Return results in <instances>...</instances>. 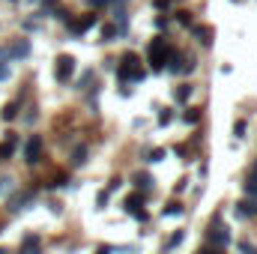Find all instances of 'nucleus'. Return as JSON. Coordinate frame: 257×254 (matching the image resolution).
<instances>
[{
  "label": "nucleus",
  "mask_w": 257,
  "mask_h": 254,
  "mask_svg": "<svg viewBox=\"0 0 257 254\" xmlns=\"http://www.w3.org/2000/svg\"><path fill=\"white\" fill-rule=\"evenodd\" d=\"M171 51H174V45L168 42V36H165V33L153 36V42H150V51H147V69H150L153 75L165 72V63H168Z\"/></svg>",
  "instance_id": "obj_1"
},
{
  "label": "nucleus",
  "mask_w": 257,
  "mask_h": 254,
  "mask_svg": "<svg viewBox=\"0 0 257 254\" xmlns=\"http://www.w3.org/2000/svg\"><path fill=\"white\" fill-rule=\"evenodd\" d=\"M230 242H233V236H230V227L227 224H209L206 233H203V245H212V248H224L227 251Z\"/></svg>",
  "instance_id": "obj_2"
},
{
  "label": "nucleus",
  "mask_w": 257,
  "mask_h": 254,
  "mask_svg": "<svg viewBox=\"0 0 257 254\" xmlns=\"http://www.w3.org/2000/svg\"><path fill=\"white\" fill-rule=\"evenodd\" d=\"M42 150H45V138L42 135H30L27 141H24V162L33 168V165H39L42 162Z\"/></svg>",
  "instance_id": "obj_3"
},
{
  "label": "nucleus",
  "mask_w": 257,
  "mask_h": 254,
  "mask_svg": "<svg viewBox=\"0 0 257 254\" xmlns=\"http://www.w3.org/2000/svg\"><path fill=\"white\" fill-rule=\"evenodd\" d=\"M72 75H75V57L72 54H57V60H54V78H57V84H69Z\"/></svg>",
  "instance_id": "obj_4"
},
{
  "label": "nucleus",
  "mask_w": 257,
  "mask_h": 254,
  "mask_svg": "<svg viewBox=\"0 0 257 254\" xmlns=\"http://www.w3.org/2000/svg\"><path fill=\"white\" fill-rule=\"evenodd\" d=\"M189 30H192L194 42H197L200 48H212V42H215V30H212L209 24H192Z\"/></svg>",
  "instance_id": "obj_5"
},
{
  "label": "nucleus",
  "mask_w": 257,
  "mask_h": 254,
  "mask_svg": "<svg viewBox=\"0 0 257 254\" xmlns=\"http://www.w3.org/2000/svg\"><path fill=\"white\" fill-rule=\"evenodd\" d=\"M30 197H33V191H12V194L6 197V209L15 215V212H21V209L30 203Z\"/></svg>",
  "instance_id": "obj_6"
},
{
  "label": "nucleus",
  "mask_w": 257,
  "mask_h": 254,
  "mask_svg": "<svg viewBox=\"0 0 257 254\" xmlns=\"http://www.w3.org/2000/svg\"><path fill=\"white\" fill-rule=\"evenodd\" d=\"M144 203H147V191H135V194H128L126 200H123V212L135 218V215L144 209Z\"/></svg>",
  "instance_id": "obj_7"
},
{
  "label": "nucleus",
  "mask_w": 257,
  "mask_h": 254,
  "mask_svg": "<svg viewBox=\"0 0 257 254\" xmlns=\"http://www.w3.org/2000/svg\"><path fill=\"white\" fill-rule=\"evenodd\" d=\"M6 51H9V63L12 60H27L30 57V39H15L12 45H6Z\"/></svg>",
  "instance_id": "obj_8"
},
{
  "label": "nucleus",
  "mask_w": 257,
  "mask_h": 254,
  "mask_svg": "<svg viewBox=\"0 0 257 254\" xmlns=\"http://www.w3.org/2000/svg\"><path fill=\"white\" fill-rule=\"evenodd\" d=\"M236 215L239 218H257V197H239L236 200Z\"/></svg>",
  "instance_id": "obj_9"
},
{
  "label": "nucleus",
  "mask_w": 257,
  "mask_h": 254,
  "mask_svg": "<svg viewBox=\"0 0 257 254\" xmlns=\"http://www.w3.org/2000/svg\"><path fill=\"white\" fill-rule=\"evenodd\" d=\"M18 141H21V138H18L15 132H9V135L0 141V162H6V159H12V156H15V147H18Z\"/></svg>",
  "instance_id": "obj_10"
},
{
  "label": "nucleus",
  "mask_w": 257,
  "mask_h": 254,
  "mask_svg": "<svg viewBox=\"0 0 257 254\" xmlns=\"http://www.w3.org/2000/svg\"><path fill=\"white\" fill-rule=\"evenodd\" d=\"M132 186H135L138 191H150L153 186H156V180H153L150 171H135V174H132Z\"/></svg>",
  "instance_id": "obj_11"
},
{
  "label": "nucleus",
  "mask_w": 257,
  "mask_h": 254,
  "mask_svg": "<svg viewBox=\"0 0 257 254\" xmlns=\"http://www.w3.org/2000/svg\"><path fill=\"white\" fill-rule=\"evenodd\" d=\"M18 105H21V99H15V102H6V105H3V111H0V120H3V123H12V120H18Z\"/></svg>",
  "instance_id": "obj_12"
},
{
  "label": "nucleus",
  "mask_w": 257,
  "mask_h": 254,
  "mask_svg": "<svg viewBox=\"0 0 257 254\" xmlns=\"http://www.w3.org/2000/svg\"><path fill=\"white\" fill-rule=\"evenodd\" d=\"M93 84H96V72H93V69H84V72H81V78H78V87H75V90L87 93Z\"/></svg>",
  "instance_id": "obj_13"
},
{
  "label": "nucleus",
  "mask_w": 257,
  "mask_h": 254,
  "mask_svg": "<svg viewBox=\"0 0 257 254\" xmlns=\"http://www.w3.org/2000/svg\"><path fill=\"white\" fill-rule=\"evenodd\" d=\"M171 21H177L180 27H192L194 24V18H192L189 9H174V12H171Z\"/></svg>",
  "instance_id": "obj_14"
},
{
  "label": "nucleus",
  "mask_w": 257,
  "mask_h": 254,
  "mask_svg": "<svg viewBox=\"0 0 257 254\" xmlns=\"http://www.w3.org/2000/svg\"><path fill=\"white\" fill-rule=\"evenodd\" d=\"M183 239H186V230H174V233H171V239L165 242L162 254H171L174 248H180V245H183Z\"/></svg>",
  "instance_id": "obj_15"
},
{
  "label": "nucleus",
  "mask_w": 257,
  "mask_h": 254,
  "mask_svg": "<svg viewBox=\"0 0 257 254\" xmlns=\"http://www.w3.org/2000/svg\"><path fill=\"white\" fill-rule=\"evenodd\" d=\"M192 93H194V84H177V87H174V99H177V102H189Z\"/></svg>",
  "instance_id": "obj_16"
},
{
  "label": "nucleus",
  "mask_w": 257,
  "mask_h": 254,
  "mask_svg": "<svg viewBox=\"0 0 257 254\" xmlns=\"http://www.w3.org/2000/svg\"><path fill=\"white\" fill-rule=\"evenodd\" d=\"M87 156H90V150H87V147H75V150H72V168L87 165Z\"/></svg>",
  "instance_id": "obj_17"
},
{
  "label": "nucleus",
  "mask_w": 257,
  "mask_h": 254,
  "mask_svg": "<svg viewBox=\"0 0 257 254\" xmlns=\"http://www.w3.org/2000/svg\"><path fill=\"white\" fill-rule=\"evenodd\" d=\"M242 191L248 194V197H257V174H245V180H242Z\"/></svg>",
  "instance_id": "obj_18"
},
{
  "label": "nucleus",
  "mask_w": 257,
  "mask_h": 254,
  "mask_svg": "<svg viewBox=\"0 0 257 254\" xmlns=\"http://www.w3.org/2000/svg\"><path fill=\"white\" fill-rule=\"evenodd\" d=\"M183 212H186V206L180 200H168L165 209H162V215H183Z\"/></svg>",
  "instance_id": "obj_19"
},
{
  "label": "nucleus",
  "mask_w": 257,
  "mask_h": 254,
  "mask_svg": "<svg viewBox=\"0 0 257 254\" xmlns=\"http://www.w3.org/2000/svg\"><path fill=\"white\" fill-rule=\"evenodd\" d=\"M99 36H102V39H99L102 45H105V42H117V27H114V24H105Z\"/></svg>",
  "instance_id": "obj_20"
},
{
  "label": "nucleus",
  "mask_w": 257,
  "mask_h": 254,
  "mask_svg": "<svg viewBox=\"0 0 257 254\" xmlns=\"http://www.w3.org/2000/svg\"><path fill=\"white\" fill-rule=\"evenodd\" d=\"M120 66H128V69H138V66H141V57H138L135 51H126V54L120 57Z\"/></svg>",
  "instance_id": "obj_21"
},
{
  "label": "nucleus",
  "mask_w": 257,
  "mask_h": 254,
  "mask_svg": "<svg viewBox=\"0 0 257 254\" xmlns=\"http://www.w3.org/2000/svg\"><path fill=\"white\" fill-rule=\"evenodd\" d=\"M174 117H177V111H174V108H162V114H159V126H171V123H174Z\"/></svg>",
  "instance_id": "obj_22"
},
{
  "label": "nucleus",
  "mask_w": 257,
  "mask_h": 254,
  "mask_svg": "<svg viewBox=\"0 0 257 254\" xmlns=\"http://www.w3.org/2000/svg\"><path fill=\"white\" fill-rule=\"evenodd\" d=\"M200 117H203V114H200V108H189V111L183 114V120H186L189 126H194V123H200Z\"/></svg>",
  "instance_id": "obj_23"
},
{
  "label": "nucleus",
  "mask_w": 257,
  "mask_h": 254,
  "mask_svg": "<svg viewBox=\"0 0 257 254\" xmlns=\"http://www.w3.org/2000/svg\"><path fill=\"white\" fill-rule=\"evenodd\" d=\"M236 248H239V254H257V245L254 242H248V239H239Z\"/></svg>",
  "instance_id": "obj_24"
},
{
  "label": "nucleus",
  "mask_w": 257,
  "mask_h": 254,
  "mask_svg": "<svg viewBox=\"0 0 257 254\" xmlns=\"http://www.w3.org/2000/svg\"><path fill=\"white\" fill-rule=\"evenodd\" d=\"M245 132H248V120H236L233 123V135L236 138H245Z\"/></svg>",
  "instance_id": "obj_25"
},
{
  "label": "nucleus",
  "mask_w": 257,
  "mask_h": 254,
  "mask_svg": "<svg viewBox=\"0 0 257 254\" xmlns=\"http://www.w3.org/2000/svg\"><path fill=\"white\" fill-rule=\"evenodd\" d=\"M108 200H111V191H99V194H96V206H99V209H105V206H108Z\"/></svg>",
  "instance_id": "obj_26"
},
{
  "label": "nucleus",
  "mask_w": 257,
  "mask_h": 254,
  "mask_svg": "<svg viewBox=\"0 0 257 254\" xmlns=\"http://www.w3.org/2000/svg\"><path fill=\"white\" fill-rule=\"evenodd\" d=\"M66 186H69V177H66V174L54 177V183H51V189H66Z\"/></svg>",
  "instance_id": "obj_27"
},
{
  "label": "nucleus",
  "mask_w": 257,
  "mask_h": 254,
  "mask_svg": "<svg viewBox=\"0 0 257 254\" xmlns=\"http://www.w3.org/2000/svg\"><path fill=\"white\" fill-rule=\"evenodd\" d=\"M87 6H90V9H108L111 0H87Z\"/></svg>",
  "instance_id": "obj_28"
},
{
  "label": "nucleus",
  "mask_w": 257,
  "mask_h": 254,
  "mask_svg": "<svg viewBox=\"0 0 257 254\" xmlns=\"http://www.w3.org/2000/svg\"><path fill=\"white\" fill-rule=\"evenodd\" d=\"M197 254H224V248H212V245H200Z\"/></svg>",
  "instance_id": "obj_29"
},
{
  "label": "nucleus",
  "mask_w": 257,
  "mask_h": 254,
  "mask_svg": "<svg viewBox=\"0 0 257 254\" xmlns=\"http://www.w3.org/2000/svg\"><path fill=\"white\" fill-rule=\"evenodd\" d=\"M168 24H171V18H165V15H159V18H156V27H159L162 33L168 30Z\"/></svg>",
  "instance_id": "obj_30"
},
{
  "label": "nucleus",
  "mask_w": 257,
  "mask_h": 254,
  "mask_svg": "<svg viewBox=\"0 0 257 254\" xmlns=\"http://www.w3.org/2000/svg\"><path fill=\"white\" fill-rule=\"evenodd\" d=\"M120 186H123V177H114V180L108 183V189H105V191H117Z\"/></svg>",
  "instance_id": "obj_31"
},
{
  "label": "nucleus",
  "mask_w": 257,
  "mask_h": 254,
  "mask_svg": "<svg viewBox=\"0 0 257 254\" xmlns=\"http://www.w3.org/2000/svg\"><path fill=\"white\" fill-rule=\"evenodd\" d=\"M135 221H141V224H147V221H150V209H141V212L135 215Z\"/></svg>",
  "instance_id": "obj_32"
},
{
  "label": "nucleus",
  "mask_w": 257,
  "mask_h": 254,
  "mask_svg": "<svg viewBox=\"0 0 257 254\" xmlns=\"http://www.w3.org/2000/svg\"><path fill=\"white\" fill-rule=\"evenodd\" d=\"M126 6H128V0H111L108 9H126Z\"/></svg>",
  "instance_id": "obj_33"
},
{
  "label": "nucleus",
  "mask_w": 257,
  "mask_h": 254,
  "mask_svg": "<svg viewBox=\"0 0 257 254\" xmlns=\"http://www.w3.org/2000/svg\"><path fill=\"white\" fill-rule=\"evenodd\" d=\"M24 30H39V21H33V18H27V21H24Z\"/></svg>",
  "instance_id": "obj_34"
},
{
  "label": "nucleus",
  "mask_w": 257,
  "mask_h": 254,
  "mask_svg": "<svg viewBox=\"0 0 257 254\" xmlns=\"http://www.w3.org/2000/svg\"><path fill=\"white\" fill-rule=\"evenodd\" d=\"M156 9H171V0H153Z\"/></svg>",
  "instance_id": "obj_35"
},
{
  "label": "nucleus",
  "mask_w": 257,
  "mask_h": 254,
  "mask_svg": "<svg viewBox=\"0 0 257 254\" xmlns=\"http://www.w3.org/2000/svg\"><path fill=\"white\" fill-rule=\"evenodd\" d=\"M3 63H9V51H6V45L0 48V66H3Z\"/></svg>",
  "instance_id": "obj_36"
},
{
  "label": "nucleus",
  "mask_w": 257,
  "mask_h": 254,
  "mask_svg": "<svg viewBox=\"0 0 257 254\" xmlns=\"http://www.w3.org/2000/svg\"><path fill=\"white\" fill-rule=\"evenodd\" d=\"M6 78H9V63L0 66V81H6Z\"/></svg>",
  "instance_id": "obj_37"
},
{
  "label": "nucleus",
  "mask_w": 257,
  "mask_h": 254,
  "mask_svg": "<svg viewBox=\"0 0 257 254\" xmlns=\"http://www.w3.org/2000/svg\"><path fill=\"white\" fill-rule=\"evenodd\" d=\"M114 251V245H99V248H96V254H111Z\"/></svg>",
  "instance_id": "obj_38"
},
{
  "label": "nucleus",
  "mask_w": 257,
  "mask_h": 254,
  "mask_svg": "<svg viewBox=\"0 0 257 254\" xmlns=\"http://www.w3.org/2000/svg\"><path fill=\"white\" fill-rule=\"evenodd\" d=\"M248 171H251V174H257V159L251 162V168H248Z\"/></svg>",
  "instance_id": "obj_39"
},
{
  "label": "nucleus",
  "mask_w": 257,
  "mask_h": 254,
  "mask_svg": "<svg viewBox=\"0 0 257 254\" xmlns=\"http://www.w3.org/2000/svg\"><path fill=\"white\" fill-rule=\"evenodd\" d=\"M0 254H9V251H6V248H0Z\"/></svg>",
  "instance_id": "obj_40"
},
{
  "label": "nucleus",
  "mask_w": 257,
  "mask_h": 254,
  "mask_svg": "<svg viewBox=\"0 0 257 254\" xmlns=\"http://www.w3.org/2000/svg\"><path fill=\"white\" fill-rule=\"evenodd\" d=\"M233 3H242V0H233Z\"/></svg>",
  "instance_id": "obj_41"
}]
</instances>
